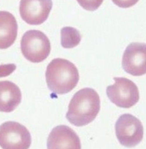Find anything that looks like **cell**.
<instances>
[{
	"instance_id": "8fae6325",
	"label": "cell",
	"mask_w": 146,
	"mask_h": 149,
	"mask_svg": "<svg viewBox=\"0 0 146 149\" xmlns=\"http://www.w3.org/2000/svg\"><path fill=\"white\" fill-rule=\"evenodd\" d=\"M17 31V22L12 14L0 11V49H6L12 45Z\"/></svg>"
},
{
	"instance_id": "ba28073f",
	"label": "cell",
	"mask_w": 146,
	"mask_h": 149,
	"mask_svg": "<svg viewBox=\"0 0 146 149\" xmlns=\"http://www.w3.org/2000/svg\"><path fill=\"white\" fill-rule=\"evenodd\" d=\"M52 7V0H21L20 13L28 24L41 25L48 18Z\"/></svg>"
},
{
	"instance_id": "7a4b0ae2",
	"label": "cell",
	"mask_w": 146,
	"mask_h": 149,
	"mask_svg": "<svg viewBox=\"0 0 146 149\" xmlns=\"http://www.w3.org/2000/svg\"><path fill=\"white\" fill-rule=\"evenodd\" d=\"M46 80L48 87L53 93L63 95L77 86L79 80V72L73 63L65 59L56 58L47 67Z\"/></svg>"
},
{
	"instance_id": "5bb4252c",
	"label": "cell",
	"mask_w": 146,
	"mask_h": 149,
	"mask_svg": "<svg viewBox=\"0 0 146 149\" xmlns=\"http://www.w3.org/2000/svg\"><path fill=\"white\" fill-rule=\"evenodd\" d=\"M118 6L122 8H128L135 5L139 0H112Z\"/></svg>"
},
{
	"instance_id": "30bf717a",
	"label": "cell",
	"mask_w": 146,
	"mask_h": 149,
	"mask_svg": "<svg viewBox=\"0 0 146 149\" xmlns=\"http://www.w3.org/2000/svg\"><path fill=\"white\" fill-rule=\"evenodd\" d=\"M20 89L10 81H0V112H13L21 103Z\"/></svg>"
},
{
	"instance_id": "7c38bea8",
	"label": "cell",
	"mask_w": 146,
	"mask_h": 149,
	"mask_svg": "<svg viewBox=\"0 0 146 149\" xmlns=\"http://www.w3.org/2000/svg\"><path fill=\"white\" fill-rule=\"evenodd\" d=\"M61 45L63 48L72 49L78 46L81 41V36L76 29L65 27L61 31Z\"/></svg>"
},
{
	"instance_id": "9c48e42d",
	"label": "cell",
	"mask_w": 146,
	"mask_h": 149,
	"mask_svg": "<svg viewBox=\"0 0 146 149\" xmlns=\"http://www.w3.org/2000/svg\"><path fill=\"white\" fill-rule=\"evenodd\" d=\"M48 149H81L79 137L70 127L59 125L54 127L49 134Z\"/></svg>"
},
{
	"instance_id": "52a82bcc",
	"label": "cell",
	"mask_w": 146,
	"mask_h": 149,
	"mask_svg": "<svg viewBox=\"0 0 146 149\" xmlns=\"http://www.w3.org/2000/svg\"><path fill=\"white\" fill-rule=\"evenodd\" d=\"M122 67L135 76L146 74V44L131 43L126 48L122 58Z\"/></svg>"
},
{
	"instance_id": "8992f818",
	"label": "cell",
	"mask_w": 146,
	"mask_h": 149,
	"mask_svg": "<svg viewBox=\"0 0 146 149\" xmlns=\"http://www.w3.org/2000/svg\"><path fill=\"white\" fill-rule=\"evenodd\" d=\"M31 143V135L22 125L8 121L0 125V146L2 149H28Z\"/></svg>"
},
{
	"instance_id": "4fadbf2b",
	"label": "cell",
	"mask_w": 146,
	"mask_h": 149,
	"mask_svg": "<svg viewBox=\"0 0 146 149\" xmlns=\"http://www.w3.org/2000/svg\"><path fill=\"white\" fill-rule=\"evenodd\" d=\"M79 4L86 10L94 11L102 5L103 0H77Z\"/></svg>"
},
{
	"instance_id": "277c9868",
	"label": "cell",
	"mask_w": 146,
	"mask_h": 149,
	"mask_svg": "<svg viewBox=\"0 0 146 149\" xmlns=\"http://www.w3.org/2000/svg\"><path fill=\"white\" fill-rule=\"evenodd\" d=\"M115 83L107 88L110 101L118 107L130 108L139 100V92L134 82L125 77H114Z\"/></svg>"
},
{
	"instance_id": "6da1fadb",
	"label": "cell",
	"mask_w": 146,
	"mask_h": 149,
	"mask_svg": "<svg viewBox=\"0 0 146 149\" xmlns=\"http://www.w3.org/2000/svg\"><path fill=\"white\" fill-rule=\"evenodd\" d=\"M100 109L97 92L90 88L78 91L71 100L66 114L67 120L76 126H83L93 121Z\"/></svg>"
},
{
	"instance_id": "5b68a950",
	"label": "cell",
	"mask_w": 146,
	"mask_h": 149,
	"mask_svg": "<svg viewBox=\"0 0 146 149\" xmlns=\"http://www.w3.org/2000/svg\"><path fill=\"white\" fill-rule=\"evenodd\" d=\"M117 137L121 144L126 148L138 145L143 138V126L141 121L130 114H124L115 124Z\"/></svg>"
},
{
	"instance_id": "3957f363",
	"label": "cell",
	"mask_w": 146,
	"mask_h": 149,
	"mask_svg": "<svg viewBox=\"0 0 146 149\" xmlns=\"http://www.w3.org/2000/svg\"><path fill=\"white\" fill-rule=\"evenodd\" d=\"M21 50L25 58L29 61L42 62L50 53V42L49 38L42 31L36 30H29L22 37Z\"/></svg>"
}]
</instances>
